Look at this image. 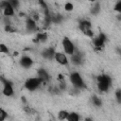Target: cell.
Returning <instances> with one entry per match:
<instances>
[{
	"mask_svg": "<svg viewBox=\"0 0 121 121\" xmlns=\"http://www.w3.org/2000/svg\"><path fill=\"white\" fill-rule=\"evenodd\" d=\"M54 59L60 65H67L68 64V59H67L66 55L62 52H56Z\"/></svg>",
	"mask_w": 121,
	"mask_h": 121,
	"instance_id": "cell-8",
	"label": "cell"
},
{
	"mask_svg": "<svg viewBox=\"0 0 121 121\" xmlns=\"http://www.w3.org/2000/svg\"><path fill=\"white\" fill-rule=\"evenodd\" d=\"M26 28L28 30H30V31H33V30H35L37 28V24H36L35 20L32 19V18H28L26 21Z\"/></svg>",
	"mask_w": 121,
	"mask_h": 121,
	"instance_id": "cell-13",
	"label": "cell"
},
{
	"mask_svg": "<svg viewBox=\"0 0 121 121\" xmlns=\"http://www.w3.org/2000/svg\"><path fill=\"white\" fill-rule=\"evenodd\" d=\"M112 85V79L108 75H100L97 77V87L101 92H107Z\"/></svg>",
	"mask_w": 121,
	"mask_h": 121,
	"instance_id": "cell-1",
	"label": "cell"
},
{
	"mask_svg": "<svg viewBox=\"0 0 121 121\" xmlns=\"http://www.w3.org/2000/svg\"><path fill=\"white\" fill-rule=\"evenodd\" d=\"M70 81L72 85L77 89H85L86 85L78 72H73L70 75Z\"/></svg>",
	"mask_w": 121,
	"mask_h": 121,
	"instance_id": "cell-2",
	"label": "cell"
},
{
	"mask_svg": "<svg viewBox=\"0 0 121 121\" xmlns=\"http://www.w3.org/2000/svg\"><path fill=\"white\" fill-rule=\"evenodd\" d=\"M100 10V4L99 3H95V6L91 9V12L94 14V15H96Z\"/></svg>",
	"mask_w": 121,
	"mask_h": 121,
	"instance_id": "cell-19",
	"label": "cell"
},
{
	"mask_svg": "<svg viewBox=\"0 0 121 121\" xmlns=\"http://www.w3.org/2000/svg\"><path fill=\"white\" fill-rule=\"evenodd\" d=\"M85 121H93V119H92V118H89V117H88V118H86V119H85Z\"/></svg>",
	"mask_w": 121,
	"mask_h": 121,
	"instance_id": "cell-28",
	"label": "cell"
},
{
	"mask_svg": "<svg viewBox=\"0 0 121 121\" xmlns=\"http://www.w3.org/2000/svg\"><path fill=\"white\" fill-rule=\"evenodd\" d=\"M55 49L53 47H48L46 49H44L43 52H42V56L44 58V59H47V60H52L54 59V56H55Z\"/></svg>",
	"mask_w": 121,
	"mask_h": 121,
	"instance_id": "cell-11",
	"label": "cell"
},
{
	"mask_svg": "<svg viewBox=\"0 0 121 121\" xmlns=\"http://www.w3.org/2000/svg\"><path fill=\"white\" fill-rule=\"evenodd\" d=\"M106 42V35L104 33H100L96 38L94 39V45L95 47H102Z\"/></svg>",
	"mask_w": 121,
	"mask_h": 121,
	"instance_id": "cell-10",
	"label": "cell"
},
{
	"mask_svg": "<svg viewBox=\"0 0 121 121\" xmlns=\"http://www.w3.org/2000/svg\"><path fill=\"white\" fill-rule=\"evenodd\" d=\"M32 64H33V60L28 56H24L20 60V65L26 69L30 68L32 66Z\"/></svg>",
	"mask_w": 121,
	"mask_h": 121,
	"instance_id": "cell-9",
	"label": "cell"
},
{
	"mask_svg": "<svg viewBox=\"0 0 121 121\" xmlns=\"http://www.w3.org/2000/svg\"><path fill=\"white\" fill-rule=\"evenodd\" d=\"M68 114H69V112H68L67 111L61 110V111H60V112H58V119H59V120H61V121H62V120H66Z\"/></svg>",
	"mask_w": 121,
	"mask_h": 121,
	"instance_id": "cell-15",
	"label": "cell"
},
{
	"mask_svg": "<svg viewBox=\"0 0 121 121\" xmlns=\"http://www.w3.org/2000/svg\"><path fill=\"white\" fill-rule=\"evenodd\" d=\"M61 45H62L64 53L69 55V56H72L75 53V51H76V48H75V45H74L73 42L69 38H67V37H64L62 39Z\"/></svg>",
	"mask_w": 121,
	"mask_h": 121,
	"instance_id": "cell-3",
	"label": "cell"
},
{
	"mask_svg": "<svg viewBox=\"0 0 121 121\" xmlns=\"http://www.w3.org/2000/svg\"><path fill=\"white\" fill-rule=\"evenodd\" d=\"M7 116H8L7 112L3 108H0V121H5V119L7 118Z\"/></svg>",
	"mask_w": 121,
	"mask_h": 121,
	"instance_id": "cell-20",
	"label": "cell"
},
{
	"mask_svg": "<svg viewBox=\"0 0 121 121\" xmlns=\"http://www.w3.org/2000/svg\"><path fill=\"white\" fill-rule=\"evenodd\" d=\"M92 102H93V104H94L95 106H96V107H100V106L102 105V101H101V99H100L97 95H93V96H92Z\"/></svg>",
	"mask_w": 121,
	"mask_h": 121,
	"instance_id": "cell-17",
	"label": "cell"
},
{
	"mask_svg": "<svg viewBox=\"0 0 121 121\" xmlns=\"http://www.w3.org/2000/svg\"><path fill=\"white\" fill-rule=\"evenodd\" d=\"M1 80H2V82H3V84H4L3 91H2L3 95H4L5 96H11V95H13V93H14L11 82L9 81V80H7V79H5V78H1Z\"/></svg>",
	"mask_w": 121,
	"mask_h": 121,
	"instance_id": "cell-7",
	"label": "cell"
},
{
	"mask_svg": "<svg viewBox=\"0 0 121 121\" xmlns=\"http://www.w3.org/2000/svg\"><path fill=\"white\" fill-rule=\"evenodd\" d=\"M0 53H4V54L9 53V48H8V46L6 44L0 43Z\"/></svg>",
	"mask_w": 121,
	"mask_h": 121,
	"instance_id": "cell-21",
	"label": "cell"
},
{
	"mask_svg": "<svg viewBox=\"0 0 121 121\" xmlns=\"http://www.w3.org/2000/svg\"><path fill=\"white\" fill-rule=\"evenodd\" d=\"M36 40L38 42H41V43H43L47 40V34L46 33H38L37 34V37H36Z\"/></svg>",
	"mask_w": 121,
	"mask_h": 121,
	"instance_id": "cell-18",
	"label": "cell"
},
{
	"mask_svg": "<svg viewBox=\"0 0 121 121\" xmlns=\"http://www.w3.org/2000/svg\"><path fill=\"white\" fill-rule=\"evenodd\" d=\"M42 80L39 78H30L25 82V88L28 91H35L42 84Z\"/></svg>",
	"mask_w": 121,
	"mask_h": 121,
	"instance_id": "cell-4",
	"label": "cell"
},
{
	"mask_svg": "<svg viewBox=\"0 0 121 121\" xmlns=\"http://www.w3.org/2000/svg\"><path fill=\"white\" fill-rule=\"evenodd\" d=\"M71 60L74 64L76 65H78L82 62V59H81V55L78 54V53H74L72 56H71Z\"/></svg>",
	"mask_w": 121,
	"mask_h": 121,
	"instance_id": "cell-14",
	"label": "cell"
},
{
	"mask_svg": "<svg viewBox=\"0 0 121 121\" xmlns=\"http://www.w3.org/2000/svg\"><path fill=\"white\" fill-rule=\"evenodd\" d=\"M79 28L81 29V31L89 36V37H93V32H92V25L88 20H81L79 22Z\"/></svg>",
	"mask_w": 121,
	"mask_h": 121,
	"instance_id": "cell-6",
	"label": "cell"
},
{
	"mask_svg": "<svg viewBox=\"0 0 121 121\" xmlns=\"http://www.w3.org/2000/svg\"><path fill=\"white\" fill-rule=\"evenodd\" d=\"M38 78L42 80V82H47L49 80V78H50L49 74L43 68L38 70Z\"/></svg>",
	"mask_w": 121,
	"mask_h": 121,
	"instance_id": "cell-12",
	"label": "cell"
},
{
	"mask_svg": "<svg viewBox=\"0 0 121 121\" xmlns=\"http://www.w3.org/2000/svg\"><path fill=\"white\" fill-rule=\"evenodd\" d=\"M64 9H65V10L66 11H71V10H73V9H74V6H73V4L72 3H66L65 4V6H64Z\"/></svg>",
	"mask_w": 121,
	"mask_h": 121,
	"instance_id": "cell-24",
	"label": "cell"
},
{
	"mask_svg": "<svg viewBox=\"0 0 121 121\" xmlns=\"http://www.w3.org/2000/svg\"><path fill=\"white\" fill-rule=\"evenodd\" d=\"M113 9L117 12H121V0H119L118 2H116V4L114 5Z\"/></svg>",
	"mask_w": 121,
	"mask_h": 121,
	"instance_id": "cell-22",
	"label": "cell"
},
{
	"mask_svg": "<svg viewBox=\"0 0 121 121\" xmlns=\"http://www.w3.org/2000/svg\"><path fill=\"white\" fill-rule=\"evenodd\" d=\"M115 96H116L117 102L120 104V103H121V90H120V89H117V90H116V92H115Z\"/></svg>",
	"mask_w": 121,
	"mask_h": 121,
	"instance_id": "cell-23",
	"label": "cell"
},
{
	"mask_svg": "<svg viewBox=\"0 0 121 121\" xmlns=\"http://www.w3.org/2000/svg\"><path fill=\"white\" fill-rule=\"evenodd\" d=\"M59 88H60V91H62V90H65V88H66V84H65V82L62 80V81H60V85H59Z\"/></svg>",
	"mask_w": 121,
	"mask_h": 121,
	"instance_id": "cell-27",
	"label": "cell"
},
{
	"mask_svg": "<svg viewBox=\"0 0 121 121\" xmlns=\"http://www.w3.org/2000/svg\"><path fill=\"white\" fill-rule=\"evenodd\" d=\"M9 5L14 9V8H18L19 7V2L17 0H11V1H9Z\"/></svg>",
	"mask_w": 121,
	"mask_h": 121,
	"instance_id": "cell-25",
	"label": "cell"
},
{
	"mask_svg": "<svg viewBox=\"0 0 121 121\" xmlns=\"http://www.w3.org/2000/svg\"><path fill=\"white\" fill-rule=\"evenodd\" d=\"M5 30H6L7 32H15V31H16V29H15L14 27H12L10 25L6 26H5Z\"/></svg>",
	"mask_w": 121,
	"mask_h": 121,
	"instance_id": "cell-26",
	"label": "cell"
},
{
	"mask_svg": "<svg viewBox=\"0 0 121 121\" xmlns=\"http://www.w3.org/2000/svg\"><path fill=\"white\" fill-rule=\"evenodd\" d=\"M0 8L3 9V14L5 17H11L14 15V9L9 5V1H2L0 3Z\"/></svg>",
	"mask_w": 121,
	"mask_h": 121,
	"instance_id": "cell-5",
	"label": "cell"
},
{
	"mask_svg": "<svg viewBox=\"0 0 121 121\" xmlns=\"http://www.w3.org/2000/svg\"><path fill=\"white\" fill-rule=\"evenodd\" d=\"M48 121H52V120H48Z\"/></svg>",
	"mask_w": 121,
	"mask_h": 121,
	"instance_id": "cell-29",
	"label": "cell"
},
{
	"mask_svg": "<svg viewBox=\"0 0 121 121\" xmlns=\"http://www.w3.org/2000/svg\"><path fill=\"white\" fill-rule=\"evenodd\" d=\"M66 120L67 121H79V115L77 112H69Z\"/></svg>",
	"mask_w": 121,
	"mask_h": 121,
	"instance_id": "cell-16",
	"label": "cell"
}]
</instances>
